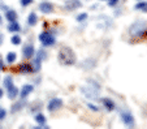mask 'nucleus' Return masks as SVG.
<instances>
[{
  "label": "nucleus",
  "mask_w": 147,
  "mask_h": 129,
  "mask_svg": "<svg viewBox=\"0 0 147 129\" xmlns=\"http://www.w3.org/2000/svg\"><path fill=\"white\" fill-rule=\"evenodd\" d=\"M59 61L63 65H67V67L74 65L77 61V56L70 47H61L59 51Z\"/></svg>",
  "instance_id": "1"
},
{
  "label": "nucleus",
  "mask_w": 147,
  "mask_h": 129,
  "mask_svg": "<svg viewBox=\"0 0 147 129\" xmlns=\"http://www.w3.org/2000/svg\"><path fill=\"white\" fill-rule=\"evenodd\" d=\"M81 93H83L85 97H87V98L98 99L99 98V93H100V86H99V84L92 81L91 85H89V86L81 87Z\"/></svg>",
  "instance_id": "2"
},
{
  "label": "nucleus",
  "mask_w": 147,
  "mask_h": 129,
  "mask_svg": "<svg viewBox=\"0 0 147 129\" xmlns=\"http://www.w3.org/2000/svg\"><path fill=\"white\" fill-rule=\"evenodd\" d=\"M147 29V22L146 21H137L129 28V34L131 36H144Z\"/></svg>",
  "instance_id": "3"
},
{
  "label": "nucleus",
  "mask_w": 147,
  "mask_h": 129,
  "mask_svg": "<svg viewBox=\"0 0 147 129\" xmlns=\"http://www.w3.org/2000/svg\"><path fill=\"white\" fill-rule=\"evenodd\" d=\"M4 86L7 87V91H8V98L9 99H14L18 95V89L14 86L13 84V78L11 76H7L4 78Z\"/></svg>",
  "instance_id": "4"
},
{
  "label": "nucleus",
  "mask_w": 147,
  "mask_h": 129,
  "mask_svg": "<svg viewBox=\"0 0 147 129\" xmlns=\"http://www.w3.org/2000/svg\"><path fill=\"white\" fill-rule=\"evenodd\" d=\"M39 41L45 47H50V46H53L56 42L55 35L50 31H43V33L39 34Z\"/></svg>",
  "instance_id": "5"
},
{
  "label": "nucleus",
  "mask_w": 147,
  "mask_h": 129,
  "mask_svg": "<svg viewBox=\"0 0 147 129\" xmlns=\"http://www.w3.org/2000/svg\"><path fill=\"white\" fill-rule=\"evenodd\" d=\"M121 120L125 125H128V126H134V124H136L134 116L129 111H121Z\"/></svg>",
  "instance_id": "6"
},
{
  "label": "nucleus",
  "mask_w": 147,
  "mask_h": 129,
  "mask_svg": "<svg viewBox=\"0 0 147 129\" xmlns=\"http://www.w3.org/2000/svg\"><path fill=\"white\" fill-rule=\"evenodd\" d=\"M61 107H63V101L59 98H53L50 101V103H48V111L50 112H53V111H57V109H60Z\"/></svg>",
  "instance_id": "7"
},
{
  "label": "nucleus",
  "mask_w": 147,
  "mask_h": 129,
  "mask_svg": "<svg viewBox=\"0 0 147 129\" xmlns=\"http://www.w3.org/2000/svg\"><path fill=\"white\" fill-rule=\"evenodd\" d=\"M81 7H82L81 0H67L65 1V8L68 11H76V9L81 8Z\"/></svg>",
  "instance_id": "8"
},
{
  "label": "nucleus",
  "mask_w": 147,
  "mask_h": 129,
  "mask_svg": "<svg viewBox=\"0 0 147 129\" xmlns=\"http://www.w3.org/2000/svg\"><path fill=\"white\" fill-rule=\"evenodd\" d=\"M34 52H35V48H34L33 45H26L25 47H24L22 50V53H24V56L25 57H33L34 56Z\"/></svg>",
  "instance_id": "9"
},
{
  "label": "nucleus",
  "mask_w": 147,
  "mask_h": 129,
  "mask_svg": "<svg viewBox=\"0 0 147 129\" xmlns=\"http://www.w3.org/2000/svg\"><path fill=\"white\" fill-rule=\"evenodd\" d=\"M39 9H40L43 13H46V14H48V13H52V11H53V5L51 3H48V1H43V3L39 5Z\"/></svg>",
  "instance_id": "10"
},
{
  "label": "nucleus",
  "mask_w": 147,
  "mask_h": 129,
  "mask_svg": "<svg viewBox=\"0 0 147 129\" xmlns=\"http://www.w3.org/2000/svg\"><path fill=\"white\" fill-rule=\"evenodd\" d=\"M33 90H34V86H33V85H25V86L22 87V90H21V91H18V93H20V97H21L22 99H25L26 97L29 95V94L33 93Z\"/></svg>",
  "instance_id": "11"
},
{
  "label": "nucleus",
  "mask_w": 147,
  "mask_h": 129,
  "mask_svg": "<svg viewBox=\"0 0 147 129\" xmlns=\"http://www.w3.org/2000/svg\"><path fill=\"white\" fill-rule=\"evenodd\" d=\"M102 102H103V106L106 107L108 111H113V109L116 108V106H115V103H113V101H112V99H109V98H103Z\"/></svg>",
  "instance_id": "12"
},
{
  "label": "nucleus",
  "mask_w": 147,
  "mask_h": 129,
  "mask_svg": "<svg viewBox=\"0 0 147 129\" xmlns=\"http://www.w3.org/2000/svg\"><path fill=\"white\" fill-rule=\"evenodd\" d=\"M45 55H46L45 51H42V50L38 51V56H36V59H35V69H39V68H40L42 59L45 57Z\"/></svg>",
  "instance_id": "13"
},
{
  "label": "nucleus",
  "mask_w": 147,
  "mask_h": 129,
  "mask_svg": "<svg viewBox=\"0 0 147 129\" xmlns=\"http://www.w3.org/2000/svg\"><path fill=\"white\" fill-rule=\"evenodd\" d=\"M8 30L12 31V33H18L21 30V26H20V24L17 21H13V22H11L8 25Z\"/></svg>",
  "instance_id": "14"
},
{
  "label": "nucleus",
  "mask_w": 147,
  "mask_h": 129,
  "mask_svg": "<svg viewBox=\"0 0 147 129\" xmlns=\"http://www.w3.org/2000/svg\"><path fill=\"white\" fill-rule=\"evenodd\" d=\"M5 17L7 20L9 21V22H13V21H17V13L14 11H8L5 13Z\"/></svg>",
  "instance_id": "15"
},
{
  "label": "nucleus",
  "mask_w": 147,
  "mask_h": 129,
  "mask_svg": "<svg viewBox=\"0 0 147 129\" xmlns=\"http://www.w3.org/2000/svg\"><path fill=\"white\" fill-rule=\"evenodd\" d=\"M18 70L20 72H25V73H30V72H33V67H31V64H21L20 65V68H18Z\"/></svg>",
  "instance_id": "16"
},
{
  "label": "nucleus",
  "mask_w": 147,
  "mask_h": 129,
  "mask_svg": "<svg viewBox=\"0 0 147 129\" xmlns=\"http://www.w3.org/2000/svg\"><path fill=\"white\" fill-rule=\"evenodd\" d=\"M28 22H29V25H31V26H34L36 22H38V17H36V14L34 13V12H31V13L29 14Z\"/></svg>",
  "instance_id": "17"
},
{
  "label": "nucleus",
  "mask_w": 147,
  "mask_h": 129,
  "mask_svg": "<svg viewBox=\"0 0 147 129\" xmlns=\"http://www.w3.org/2000/svg\"><path fill=\"white\" fill-rule=\"evenodd\" d=\"M35 121L39 124L40 126H45L46 125V118L45 115H42V113H38V115L35 116Z\"/></svg>",
  "instance_id": "18"
},
{
  "label": "nucleus",
  "mask_w": 147,
  "mask_h": 129,
  "mask_svg": "<svg viewBox=\"0 0 147 129\" xmlns=\"http://www.w3.org/2000/svg\"><path fill=\"white\" fill-rule=\"evenodd\" d=\"M16 59H17L16 52H9L8 55H7V63H8V64H13V63L16 61Z\"/></svg>",
  "instance_id": "19"
},
{
  "label": "nucleus",
  "mask_w": 147,
  "mask_h": 129,
  "mask_svg": "<svg viewBox=\"0 0 147 129\" xmlns=\"http://www.w3.org/2000/svg\"><path fill=\"white\" fill-rule=\"evenodd\" d=\"M11 42H12V45H14V46L21 45V36L20 35H13L11 38Z\"/></svg>",
  "instance_id": "20"
},
{
  "label": "nucleus",
  "mask_w": 147,
  "mask_h": 129,
  "mask_svg": "<svg viewBox=\"0 0 147 129\" xmlns=\"http://www.w3.org/2000/svg\"><path fill=\"white\" fill-rule=\"evenodd\" d=\"M146 7H147V1H141V3L136 4V7H134V8L138 9V11H143Z\"/></svg>",
  "instance_id": "21"
},
{
  "label": "nucleus",
  "mask_w": 147,
  "mask_h": 129,
  "mask_svg": "<svg viewBox=\"0 0 147 129\" xmlns=\"http://www.w3.org/2000/svg\"><path fill=\"white\" fill-rule=\"evenodd\" d=\"M87 18V13H81L77 16V21L78 22H82V21H85Z\"/></svg>",
  "instance_id": "22"
},
{
  "label": "nucleus",
  "mask_w": 147,
  "mask_h": 129,
  "mask_svg": "<svg viewBox=\"0 0 147 129\" xmlns=\"http://www.w3.org/2000/svg\"><path fill=\"white\" fill-rule=\"evenodd\" d=\"M5 115H7V111L3 107H0V120H3V119L5 118Z\"/></svg>",
  "instance_id": "23"
},
{
  "label": "nucleus",
  "mask_w": 147,
  "mask_h": 129,
  "mask_svg": "<svg viewBox=\"0 0 147 129\" xmlns=\"http://www.w3.org/2000/svg\"><path fill=\"white\" fill-rule=\"evenodd\" d=\"M33 3V0H21V5L22 7H28Z\"/></svg>",
  "instance_id": "24"
},
{
  "label": "nucleus",
  "mask_w": 147,
  "mask_h": 129,
  "mask_svg": "<svg viewBox=\"0 0 147 129\" xmlns=\"http://www.w3.org/2000/svg\"><path fill=\"white\" fill-rule=\"evenodd\" d=\"M120 0H108V5L109 7H116L119 4Z\"/></svg>",
  "instance_id": "25"
},
{
  "label": "nucleus",
  "mask_w": 147,
  "mask_h": 129,
  "mask_svg": "<svg viewBox=\"0 0 147 129\" xmlns=\"http://www.w3.org/2000/svg\"><path fill=\"white\" fill-rule=\"evenodd\" d=\"M21 106H22L21 103H16V104L13 106V108H12V112H16V111H17L18 108H21Z\"/></svg>",
  "instance_id": "26"
},
{
  "label": "nucleus",
  "mask_w": 147,
  "mask_h": 129,
  "mask_svg": "<svg viewBox=\"0 0 147 129\" xmlns=\"http://www.w3.org/2000/svg\"><path fill=\"white\" fill-rule=\"evenodd\" d=\"M87 106H89V108H90V109H92V111H99V108H98L96 106H94V104H91V103H89Z\"/></svg>",
  "instance_id": "27"
},
{
  "label": "nucleus",
  "mask_w": 147,
  "mask_h": 129,
  "mask_svg": "<svg viewBox=\"0 0 147 129\" xmlns=\"http://www.w3.org/2000/svg\"><path fill=\"white\" fill-rule=\"evenodd\" d=\"M3 95H4V91H3V89H1V87H0V99L3 98Z\"/></svg>",
  "instance_id": "28"
},
{
  "label": "nucleus",
  "mask_w": 147,
  "mask_h": 129,
  "mask_svg": "<svg viewBox=\"0 0 147 129\" xmlns=\"http://www.w3.org/2000/svg\"><path fill=\"white\" fill-rule=\"evenodd\" d=\"M3 39H4V35L1 33H0V45H1V43H3Z\"/></svg>",
  "instance_id": "29"
},
{
  "label": "nucleus",
  "mask_w": 147,
  "mask_h": 129,
  "mask_svg": "<svg viewBox=\"0 0 147 129\" xmlns=\"http://www.w3.org/2000/svg\"><path fill=\"white\" fill-rule=\"evenodd\" d=\"M4 68V64H3V60L0 59V69H3Z\"/></svg>",
  "instance_id": "30"
},
{
  "label": "nucleus",
  "mask_w": 147,
  "mask_h": 129,
  "mask_svg": "<svg viewBox=\"0 0 147 129\" xmlns=\"http://www.w3.org/2000/svg\"><path fill=\"white\" fill-rule=\"evenodd\" d=\"M0 22H1V16H0Z\"/></svg>",
  "instance_id": "31"
}]
</instances>
